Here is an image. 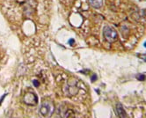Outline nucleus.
<instances>
[{
  "label": "nucleus",
  "mask_w": 146,
  "mask_h": 118,
  "mask_svg": "<svg viewBox=\"0 0 146 118\" xmlns=\"http://www.w3.org/2000/svg\"><path fill=\"white\" fill-rule=\"evenodd\" d=\"M55 112V105L51 101H44L40 107V114L45 118L50 117Z\"/></svg>",
  "instance_id": "1"
},
{
  "label": "nucleus",
  "mask_w": 146,
  "mask_h": 118,
  "mask_svg": "<svg viewBox=\"0 0 146 118\" xmlns=\"http://www.w3.org/2000/svg\"><path fill=\"white\" fill-rule=\"evenodd\" d=\"M103 35H104V37H105V39L108 42H114L115 41H117V39H118L117 32L114 30L113 28H112L111 27H106L105 28H104Z\"/></svg>",
  "instance_id": "2"
},
{
  "label": "nucleus",
  "mask_w": 146,
  "mask_h": 118,
  "mask_svg": "<svg viewBox=\"0 0 146 118\" xmlns=\"http://www.w3.org/2000/svg\"><path fill=\"white\" fill-rule=\"evenodd\" d=\"M23 101L28 106H35L38 103V97L35 93L28 92L24 95Z\"/></svg>",
  "instance_id": "3"
},
{
  "label": "nucleus",
  "mask_w": 146,
  "mask_h": 118,
  "mask_svg": "<svg viewBox=\"0 0 146 118\" xmlns=\"http://www.w3.org/2000/svg\"><path fill=\"white\" fill-rule=\"evenodd\" d=\"M71 110L69 108H66L65 106H61L59 109V114L62 118H68L70 115Z\"/></svg>",
  "instance_id": "4"
},
{
  "label": "nucleus",
  "mask_w": 146,
  "mask_h": 118,
  "mask_svg": "<svg viewBox=\"0 0 146 118\" xmlns=\"http://www.w3.org/2000/svg\"><path fill=\"white\" fill-rule=\"evenodd\" d=\"M115 111H116V114L117 115L120 117V118H126L127 117V114L125 112L123 107L121 103H117L116 104V108H115Z\"/></svg>",
  "instance_id": "5"
},
{
  "label": "nucleus",
  "mask_w": 146,
  "mask_h": 118,
  "mask_svg": "<svg viewBox=\"0 0 146 118\" xmlns=\"http://www.w3.org/2000/svg\"><path fill=\"white\" fill-rule=\"evenodd\" d=\"M88 3L92 7L99 9L102 5V0H88Z\"/></svg>",
  "instance_id": "6"
},
{
  "label": "nucleus",
  "mask_w": 146,
  "mask_h": 118,
  "mask_svg": "<svg viewBox=\"0 0 146 118\" xmlns=\"http://www.w3.org/2000/svg\"><path fill=\"white\" fill-rule=\"evenodd\" d=\"M137 79H138V80H140V81H143V80L145 79V75H144L143 73H142V74H138L137 76Z\"/></svg>",
  "instance_id": "7"
},
{
  "label": "nucleus",
  "mask_w": 146,
  "mask_h": 118,
  "mask_svg": "<svg viewBox=\"0 0 146 118\" xmlns=\"http://www.w3.org/2000/svg\"><path fill=\"white\" fill-rule=\"evenodd\" d=\"M33 84H34V85L35 87H38L39 85H40V83H39V81L37 80V79H35L34 81H33Z\"/></svg>",
  "instance_id": "8"
},
{
  "label": "nucleus",
  "mask_w": 146,
  "mask_h": 118,
  "mask_svg": "<svg viewBox=\"0 0 146 118\" xmlns=\"http://www.w3.org/2000/svg\"><path fill=\"white\" fill-rule=\"evenodd\" d=\"M74 43H75L74 39H70V40H69V44H70L71 46H73V45H74Z\"/></svg>",
  "instance_id": "9"
},
{
  "label": "nucleus",
  "mask_w": 146,
  "mask_h": 118,
  "mask_svg": "<svg viewBox=\"0 0 146 118\" xmlns=\"http://www.w3.org/2000/svg\"><path fill=\"white\" fill-rule=\"evenodd\" d=\"M96 79H97L96 74H93V75H92V82H94V81L96 80Z\"/></svg>",
  "instance_id": "10"
}]
</instances>
